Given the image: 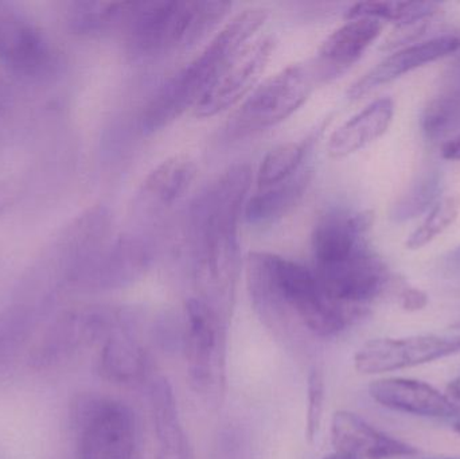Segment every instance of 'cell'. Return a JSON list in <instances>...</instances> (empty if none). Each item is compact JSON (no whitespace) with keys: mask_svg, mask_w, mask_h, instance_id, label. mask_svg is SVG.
Returning a JSON list of instances; mask_svg holds the SVG:
<instances>
[{"mask_svg":"<svg viewBox=\"0 0 460 459\" xmlns=\"http://www.w3.org/2000/svg\"><path fill=\"white\" fill-rule=\"evenodd\" d=\"M228 2L137 3L127 24V46L137 58H158L201 42L232 10Z\"/></svg>","mask_w":460,"mask_h":459,"instance_id":"3957f363","label":"cell"},{"mask_svg":"<svg viewBox=\"0 0 460 459\" xmlns=\"http://www.w3.org/2000/svg\"><path fill=\"white\" fill-rule=\"evenodd\" d=\"M415 459H460V457H439L438 455V457H419Z\"/></svg>","mask_w":460,"mask_h":459,"instance_id":"74e56055","label":"cell"},{"mask_svg":"<svg viewBox=\"0 0 460 459\" xmlns=\"http://www.w3.org/2000/svg\"><path fill=\"white\" fill-rule=\"evenodd\" d=\"M135 326L134 313L116 307L112 323L102 337L100 374L116 384H134L147 372V352L134 336Z\"/></svg>","mask_w":460,"mask_h":459,"instance_id":"5bb4252c","label":"cell"},{"mask_svg":"<svg viewBox=\"0 0 460 459\" xmlns=\"http://www.w3.org/2000/svg\"><path fill=\"white\" fill-rule=\"evenodd\" d=\"M78 459H134L137 423L121 402L84 396L73 406Z\"/></svg>","mask_w":460,"mask_h":459,"instance_id":"5b68a950","label":"cell"},{"mask_svg":"<svg viewBox=\"0 0 460 459\" xmlns=\"http://www.w3.org/2000/svg\"><path fill=\"white\" fill-rule=\"evenodd\" d=\"M112 231L113 215L104 205L84 210L67 224L54 247L66 282L112 240Z\"/></svg>","mask_w":460,"mask_h":459,"instance_id":"4fadbf2b","label":"cell"},{"mask_svg":"<svg viewBox=\"0 0 460 459\" xmlns=\"http://www.w3.org/2000/svg\"><path fill=\"white\" fill-rule=\"evenodd\" d=\"M439 13L434 2H362L346 11V19L372 18L389 21L397 27L423 23Z\"/></svg>","mask_w":460,"mask_h":459,"instance_id":"d4e9b609","label":"cell"},{"mask_svg":"<svg viewBox=\"0 0 460 459\" xmlns=\"http://www.w3.org/2000/svg\"><path fill=\"white\" fill-rule=\"evenodd\" d=\"M253 172L246 163L226 169L191 202L188 212L189 239L212 234L238 232L241 213L245 212Z\"/></svg>","mask_w":460,"mask_h":459,"instance_id":"52a82bcc","label":"cell"},{"mask_svg":"<svg viewBox=\"0 0 460 459\" xmlns=\"http://www.w3.org/2000/svg\"><path fill=\"white\" fill-rule=\"evenodd\" d=\"M316 84L311 61L284 67L249 93L230 120L228 134L246 137L278 126L307 102Z\"/></svg>","mask_w":460,"mask_h":459,"instance_id":"277c9868","label":"cell"},{"mask_svg":"<svg viewBox=\"0 0 460 459\" xmlns=\"http://www.w3.org/2000/svg\"><path fill=\"white\" fill-rule=\"evenodd\" d=\"M458 255H459V258H460V248H459V251H458Z\"/></svg>","mask_w":460,"mask_h":459,"instance_id":"ab89813d","label":"cell"},{"mask_svg":"<svg viewBox=\"0 0 460 459\" xmlns=\"http://www.w3.org/2000/svg\"><path fill=\"white\" fill-rule=\"evenodd\" d=\"M311 269L332 298L353 306L367 307L389 283L385 263L367 243L342 258L313 263Z\"/></svg>","mask_w":460,"mask_h":459,"instance_id":"9c48e42d","label":"cell"},{"mask_svg":"<svg viewBox=\"0 0 460 459\" xmlns=\"http://www.w3.org/2000/svg\"><path fill=\"white\" fill-rule=\"evenodd\" d=\"M439 190L440 180L437 174L423 178L394 207V220L407 221L411 220V218L418 217L424 210L431 207L432 202L437 199Z\"/></svg>","mask_w":460,"mask_h":459,"instance_id":"83f0119b","label":"cell"},{"mask_svg":"<svg viewBox=\"0 0 460 459\" xmlns=\"http://www.w3.org/2000/svg\"><path fill=\"white\" fill-rule=\"evenodd\" d=\"M150 403L158 441L155 459H191L188 437L178 414L174 391L164 377H159L151 384Z\"/></svg>","mask_w":460,"mask_h":459,"instance_id":"44dd1931","label":"cell"},{"mask_svg":"<svg viewBox=\"0 0 460 459\" xmlns=\"http://www.w3.org/2000/svg\"><path fill=\"white\" fill-rule=\"evenodd\" d=\"M460 210V199L458 196L447 197L439 204L435 205L434 209L427 216L420 226L411 234L407 240V248L419 250L429 243L434 242L446 229L450 228Z\"/></svg>","mask_w":460,"mask_h":459,"instance_id":"4316f807","label":"cell"},{"mask_svg":"<svg viewBox=\"0 0 460 459\" xmlns=\"http://www.w3.org/2000/svg\"><path fill=\"white\" fill-rule=\"evenodd\" d=\"M7 204H8L7 194L0 193V212H2L3 207H4L5 205H7Z\"/></svg>","mask_w":460,"mask_h":459,"instance_id":"d590c367","label":"cell"},{"mask_svg":"<svg viewBox=\"0 0 460 459\" xmlns=\"http://www.w3.org/2000/svg\"><path fill=\"white\" fill-rule=\"evenodd\" d=\"M453 428H454V431H456V433L459 434V436H460V417L456 418V419L454 420Z\"/></svg>","mask_w":460,"mask_h":459,"instance_id":"8d00e7d4","label":"cell"},{"mask_svg":"<svg viewBox=\"0 0 460 459\" xmlns=\"http://www.w3.org/2000/svg\"><path fill=\"white\" fill-rule=\"evenodd\" d=\"M307 401L305 436L310 441H313L321 428L322 415H323L324 379L322 372L313 371L308 376Z\"/></svg>","mask_w":460,"mask_h":459,"instance_id":"f1b7e54d","label":"cell"},{"mask_svg":"<svg viewBox=\"0 0 460 459\" xmlns=\"http://www.w3.org/2000/svg\"><path fill=\"white\" fill-rule=\"evenodd\" d=\"M48 38L31 22L15 13L0 16V64L23 80H40L56 66Z\"/></svg>","mask_w":460,"mask_h":459,"instance_id":"7c38bea8","label":"cell"},{"mask_svg":"<svg viewBox=\"0 0 460 459\" xmlns=\"http://www.w3.org/2000/svg\"><path fill=\"white\" fill-rule=\"evenodd\" d=\"M459 69H460V65H459ZM459 75H460V73H459Z\"/></svg>","mask_w":460,"mask_h":459,"instance_id":"60d3db41","label":"cell"},{"mask_svg":"<svg viewBox=\"0 0 460 459\" xmlns=\"http://www.w3.org/2000/svg\"><path fill=\"white\" fill-rule=\"evenodd\" d=\"M137 2H93L78 0L67 8V27L80 37H102L126 30Z\"/></svg>","mask_w":460,"mask_h":459,"instance_id":"603a6c76","label":"cell"},{"mask_svg":"<svg viewBox=\"0 0 460 459\" xmlns=\"http://www.w3.org/2000/svg\"><path fill=\"white\" fill-rule=\"evenodd\" d=\"M323 459H356L349 457V455H341V453H332V455H326Z\"/></svg>","mask_w":460,"mask_h":459,"instance_id":"e575fe53","label":"cell"},{"mask_svg":"<svg viewBox=\"0 0 460 459\" xmlns=\"http://www.w3.org/2000/svg\"><path fill=\"white\" fill-rule=\"evenodd\" d=\"M185 317L189 383L201 395L217 393L226 380L228 322L196 296L186 302Z\"/></svg>","mask_w":460,"mask_h":459,"instance_id":"8992f818","label":"cell"},{"mask_svg":"<svg viewBox=\"0 0 460 459\" xmlns=\"http://www.w3.org/2000/svg\"><path fill=\"white\" fill-rule=\"evenodd\" d=\"M268 16V10L254 7L230 19L199 57L156 91L140 116L143 134H155L189 108H196L230 62L253 40Z\"/></svg>","mask_w":460,"mask_h":459,"instance_id":"7a4b0ae2","label":"cell"},{"mask_svg":"<svg viewBox=\"0 0 460 459\" xmlns=\"http://www.w3.org/2000/svg\"><path fill=\"white\" fill-rule=\"evenodd\" d=\"M394 115V102L389 97L376 100L330 137V156L340 159L357 153L388 131Z\"/></svg>","mask_w":460,"mask_h":459,"instance_id":"ffe728a7","label":"cell"},{"mask_svg":"<svg viewBox=\"0 0 460 459\" xmlns=\"http://www.w3.org/2000/svg\"><path fill=\"white\" fill-rule=\"evenodd\" d=\"M313 174V167L307 162L288 180L259 189L246 202V221L253 225H265L288 215L307 193Z\"/></svg>","mask_w":460,"mask_h":459,"instance_id":"7402d4cb","label":"cell"},{"mask_svg":"<svg viewBox=\"0 0 460 459\" xmlns=\"http://www.w3.org/2000/svg\"><path fill=\"white\" fill-rule=\"evenodd\" d=\"M383 22L372 18L348 19L322 43L311 61L318 83L340 77L350 69L383 31Z\"/></svg>","mask_w":460,"mask_h":459,"instance_id":"2e32d148","label":"cell"},{"mask_svg":"<svg viewBox=\"0 0 460 459\" xmlns=\"http://www.w3.org/2000/svg\"><path fill=\"white\" fill-rule=\"evenodd\" d=\"M275 46L276 40L272 35L257 38L245 46L199 100L196 105V115L199 118H212L237 104L245 94L251 93L272 58Z\"/></svg>","mask_w":460,"mask_h":459,"instance_id":"8fae6325","label":"cell"},{"mask_svg":"<svg viewBox=\"0 0 460 459\" xmlns=\"http://www.w3.org/2000/svg\"><path fill=\"white\" fill-rule=\"evenodd\" d=\"M460 49V38L454 35H443L426 42L415 43L391 54L376 65L367 75H362L348 91L350 99L357 100L369 92L375 91L384 84L396 80L405 73L412 72L426 64L445 58Z\"/></svg>","mask_w":460,"mask_h":459,"instance_id":"d6986e66","label":"cell"},{"mask_svg":"<svg viewBox=\"0 0 460 459\" xmlns=\"http://www.w3.org/2000/svg\"><path fill=\"white\" fill-rule=\"evenodd\" d=\"M197 166L186 154L170 156L145 178L134 199L142 220H155L183 199L196 180Z\"/></svg>","mask_w":460,"mask_h":459,"instance_id":"9a60e30c","label":"cell"},{"mask_svg":"<svg viewBox=\"0 0 460 459\" xmlns=\"http://www.w3.org/2000/svg\"><path fill=\"white\" fill-rule=\"evenodd\" d=\"M332 442L335 452L356 459L415 457L418 450L392 438L350 411H337L332 420Z\"/></svg>","mask_w":460,"mask_h":459,"instance_id":"ac0fdd59","label":"cell"},{"mask_svg":"<svg viewBox=\"0 0 460 459\" xmlns=\"http://www.w3.org/2000/svg\"><path fill=\"white\" fill-rule=\"evenodd\" d=\"M29 318V312L23 306L13 307L0 315V350H4L27 331Z\"/></svg>","mask_w":460,"mask_h":459,"instance_id":"f546056e","label":"cell"},{"mask_svg":"<svg viewBox=\"0 0 460 459\" xmlns=\"http://www.w3.org/2000/svg\"><path fill=\"white\" fill-rule=\"evenodd\" d=\"M315 140V135H310L300 142H287L272 148L262 158L257 170V188L264 189L283 182L299 172L307 163L308 154L313 150Z\"/></svg>","mask_w":460,"mask_h":459,"instance_id":"cb8c5ba5","label":"cell"},{"mask_svg":"<svg viewBox=\"0 0 460 459\" xmlns=\"http://www.w3.org/2000/svg\"><path fill=\"white\" fill-rule=\"evenodd\" d=\"M400 304L407 312H420L429 305V296L419 288L408 287L400 296Z\"/></svg>","mask_w":460,"mask_h":459,"instance_id":"4dcf8cb0","label":"cell"},{"mask_svg":"<svg viewBox=\"0 0 460 459\" xmlns=\"http://www.w3.org/2000/svg\"><path fill=\"white\" fill-rule=\"evenodd\" d=\"M423 129L431 140L445 139L460 129V91L437 97L424 112Z\"/></svg>","mask_w":460,"mask_h":459,"instance_id":"484cf974","label":"cell"},{"mask_svg":"<svg viewBox=\"0 0 460 459\" xmlns=\"http://www.w3.org/2000/svg\"><path fill=\"white\" fill-rule=\"evenodd\" d=\"M453 328L454 329H460V321H458V322H456V325H453Z\"/></svg>","mask_w":460,"mask_h":459,"instance_id":"f35d334b","label":"cell"},{"mask_svg":"<svg viewBox=\"0 0 460 459\" xmlns=\"http://www.w3.org/2000/svg\"><path fill=\"white\" fill-rule=\"evenodd\" d=\"M246 283L254 310L273 329L299 325L316 336H337L369 312L335 301L313 269L276 253H249Z\"/></svg>","mask_w":460,"mask_h":459,"instance_id":"6da1fadb","label":"cell"},{"mask_svg":"<svg viewBox=\"0 0 460 459\" xmlns=\"http://www.w3.org/2000/svg\"><path fill=\"white\" fill-rule=\"evenodd\" d=\"M447 391L448 395H450L451 398L456 399V401L460 403V376L456 377V380H453V382L450 383Z\"/></svg>","mask_w":460,"mask_h":459,"instance_id":"836d02e7","label":"cell"},{"mask_svg":"<svg viewBox=\"0 0 460 459\" xmlns=\"http://www.w3.org/2000/svg\"><path fill=\"white\" fill-rule=\"evenodd\" d=\"M154 253L153 244L143 234H124L112 237L67 283L86 291L127 287L145 277L153 266Z\"/></svg>","mask_w":460,"mask_h":459,"instance_id":"ba28073f","label":"cell"},{"mask_svg":"<svg viewBox=\"0 0 460 459\" xmlns=\"http://www.w3.org/2000/svg\"><path fill=\"white\" fill-rule=\"evenodd\" d=\"M459 352L460 334H424L405 339H378L367 342L356 353L354 366L359 374H386L423 366Z\"/></svg>","mask_w":460,"mask_h":459,"instance_id":"30bf717a","label":"cell"},{"mask_svg":"<svg viewBox=\"0 0 460 459\" xmlns=\"http://www.w3.org/2000/svg\"><path fill=\"white\" fill-rule=\"evenodd\" d=\"M373 401L386 409L404 414L440 419H456L460 407L437 388L419 380L388 377L369 385Z\"/></svg>","mask_w":460,"mask_h":459,"instance_id":"e0dca14e","label":"cell"},{"mask_svg":"<svg viewBox=\"0 0 460 459\" xmlns=\"http://www.w3.org/2000/svg\"><path fill=\"white\" fill-rule=\"evenodd\" d=\"M442 156L447 161H460V132L443 145Z\"/></svg>","mask_w":460,"mask_h":459,"instance_id":"1f68e13d","label":"cell"},{"mask_svg":"<svg viewBox=\"0 0 460 459\" xmlns=\"http://www.w3.org/2000/svg\"><path fill=\"white\" fill-rule=\"evenodd\" d=\"M11 102V89L7 81L0 77V118L4 115L5 110L10 108Z\"/></svg>","mask_w":460,"mask_h":459,"instance_id":"d6a6232c","label":"cell"}]
</instances>
